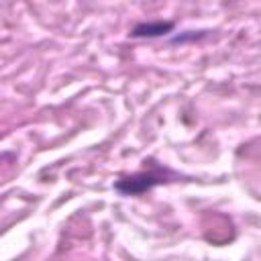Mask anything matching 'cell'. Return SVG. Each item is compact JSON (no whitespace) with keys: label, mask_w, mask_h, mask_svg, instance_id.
Returning a JSON list of instances; mask_svg holds the SVG:
<instances>
[{"label":"cell","mask_w":261,"mask_h":261,"mask_svg":"<svg viewBox=\"0 0 261 261\" xmlns=\"http://www.w3.org/2000/svg\"><path fill=\"white\" fill-rule=\"evenodd\" d=\"M171 177H175V173L167 171V169H151V171H139V173H133V175H126V177H120L114 188L120 192V194H130V196H137V194H143L159 184H167L171 181Z\"/></svg>","instance_id":"obj_1"},{"label":"cell","mask_w":261,"mask_h":261,"mask_svg":"<svg viewBox=\"0 0 261 261\" xmlns=\"http://www.w3.org/2000/svg\"><path fill=\"white\" fill-rule=\"evenodd\" d=\"M173 22H163V20H155V22H141L133 29V37L137 39H155V37H163L167 33H171Z\"/></svg>","instance_id":"obj_2"}]
</instances>
